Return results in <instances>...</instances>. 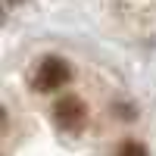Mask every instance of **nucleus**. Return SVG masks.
<instances>
[{"instance_id":"f03ea898","label":"nucleus","mask_w":156,"mask_h":156,"mask_svg":"<svg viewBox=\"0 0 156 156\" xmlns=\"http://www.w3.org/2000/svg\"><path fill=\"white\" fill-rule=\"evenodd\" d=\"M53 119H56L59 128H66V131H81L84 122H87V106L78 97H62L53 106Z\"/></svg>"},{"instance_id":"f257e3e1","label":"nucleus","mask_w":156,"mask_h":156,"mask_svg":"<svg viewBox=\"0 0 156 156\" xmlns=\"http://www.w3.org/2000/svg\"><path fill=\"white\" fill-rule=\"evenodd\" d=\"M69 62L59 59V56H47L41 59V66L34 72V90H41V94H50V90H59L62 84L69 81Z\"/></svg>"},{"instance_id":"20e7f679","label":"nucleus","mask_w":156,"mask_h":156,"mask_svg":"<svg viewBox=\"0 0 156 156\" xmlns=\"http://www.w3.org/2000/svg\"><path fill=\"white\" fill-rule=\"evenodd\" d=\"M9 3H19V0H9Z\"/></svg>"},{"instance_id":"7ed1b4c3","label":"nucleus","mask_w":156,"mask_h":156,"mask_svg":"<svg viewBox=\"0 0 156 156\" xmlns=\"http://www.w3.org/2000/svg\"><path fill=\"white\" fill-rule=\"evenodd\" d=\"M115 156H147V147H144V144H137V140H125Z\"/></svg>"}]
</instances>
